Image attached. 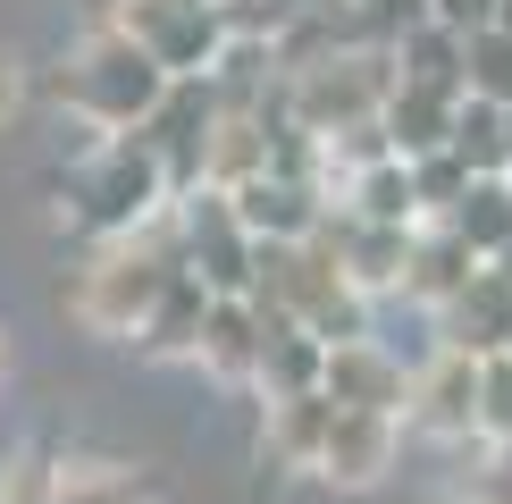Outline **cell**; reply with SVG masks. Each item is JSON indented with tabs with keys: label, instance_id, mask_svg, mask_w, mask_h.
Masks as SVG:
<instances>
[{
	"label": "cell",
	"instance_id": "obj_19",
	"mask_svg": "<svg viewBox=\"0 0 512 504\" xmlns=\"http://www.w3.org/2000/svg\"><path fill=\"white\" fill-rule=\"evenodd\" d=\"M17 110V76H9V59H0V118Z\"/></svg>",
	"mask_w": 512,
	"mask_h": 504
},
{
	"label": "cell",
	"instance_id": "obj_4",
	"mask_svg": "<svg viewBox=\"0 0 512 504\" xmlns=\"http://www.w3.org/2000/svg\"><path fill=\"white\" fill-rule=\"evenodd\" d=\"M319 387H328L336 404H353V412L412 420V370H403L378 336H345V345H328V378H319Z\"/></svg>",
	"mask_w": 512,
	"mask_h": 504
},
{
	"label": "cell",
	"instance_id": "obj_14",
	"mask_svg": "<svg viewBox=\"0 0 512 504\" xmlns=\"http://www.w3.org/2000/svg\"><path fill=\"white\" fill-rule=\"evenodd\" d=\"M51 504H143V479L126 462H68L51 479Z\"/></svg>",
	"mask_w": 512,
	"mask_h": 504
},
{
	"label": "cell",
	"instance_id": "obj_20",
	"mask_svg": "<svg viewBox=\"0 0 512 504\" xmlns=\"http://www.w3.org/2000/svg\"><path fill=\"white\" fill-rule=\"evenodd\" d=\"M496 26H512V0H496Z\"/></svg>",
	"mask_w": 512,
	"mask_h": 504
},
{
	"label": "cell",
	"instance_id": "obj_8",
	"mask_svg": "<svg viewBox=\"0 0 512 504\" xmlns=\"http://www.w3.org/2000/svg\"><path fill=\"white\" fill-rule=\"evenodd\" d=\"M454 110H462V93H454V84L395 76V93H387V143H395L403 160L445 152V143H454Z\"/></svg>",
	"mask_w": 512,
	"mask_h": 504
},
{
	"label": "cell",
	"instance_id": "obj_9",
	"mask_svg": "<svg viewBox=\"0 0 512 504\" xmlns=\"http://www.w3.org/2000/svg\"><path fill=\"white\" fill-rule=\"evenodd\" d=\"M479 269H487V261H479V252L437 219V227H420V236H412V269H403V294H420V303H437V311H445L462 286L479 278Z\"/></svg>",
	"mask_w": 512,
	"mask_h": 504
},
{
	"label": "cell",
	"instance_id": "obj_15",
	"mask_svg": "<svg viewBox=\"0 0 512 504\" xmlns=\"http://www.w3.org/2000/svg\"><path fill=\"white\" fill-rule=\"evenodd\" d=\"M471 93L512 110V26H479L471 34Z\"/></svg>",
	"mask_w": 512,
	"mask_h": 504
},
{
	"label": "cell",
	"instance_id": "obj_11",
	"mask_svg": "<svg viewBox=\"0 0 512 504\" xmlns=\"http://www.w3.org/2000/svg\"><path fill=\"white\" fill-rule=\"evenodd\" d=\"M445 227H454V236L471 244L479 261H496V252L512 244V168H496V177H471V194L445 210Z\"/></svg>",
	"mask_w": 512,
	"mask_h": 504
},
{
	"label": "cell",
	"instance_id": "obj_7",
	"mask_svg": "<svg viewBox=\"0 0 512 504\" xmlns=\"http://www.w3.org/2000/svg\"><path fill=\"white\" fill-rule=\"evenodd\" d=\"M387 462H395V412L336 404L328 446H319V479H336V488H370V479H387Z\"/></svg>",
	"mask_w": 512,
	"mask_h": 504
},
{
	"label": "cell",
	"instance_id": "obj_5",
	"mask_svg": "<svg viewBox=\"0 0 512 504\" xmlns=\"http://www.w3.org/2000/svg\"><path fill=\"white\" fill-rule=\"evenodd\" d=\"M412 420L429 437H479V353L437 345V362L412 370Z\"/></svg>",
	"mask_w": 512,
	"mask_h": 504
},
{
	"label": "cell",
	"instance_id": "obj_22",
	"mask_svg": "<svg viewBox=\"0 0 512 504\" xmlns=\"http://www.w3.org/2000/svg\"><path fill=\"white\" fill-rule=\"evenodd\" d=\"M504 118H512V110H504Z\"/></svg>",
	"mask_w": 512,
	"mask_h": 504
},
{
	"label": "cell",
	"instance_id": "obj_10",
	"mask_svg": "<svg viewBox=\"0 0 512 504\" xmlns=\"http://www.w3.org/2000/svg\"><path fill=\"white\" fill-rule=\"evenodd\" d=\"M328 420H336V395L328 387H303V395H269V454L294 462V471H319V446H328Z\"/></svg>",
	"mask_w": 512,
	"mask_h": 504
},
{
	"label": "cell",
	"instance_id": "obj_1",
	"mask_svg": "<svg viewBox=\"0 0 512 504\" xmlns=\"http://www.w3.org/2000/svg\"><path fill=\"white\" fill-rule=\"evenodd\" d=\"M168 84H177V76H168L126 26H110V34H93V42L68 59L59 93H68L84 118H101V126H143V118L168 101Z\"/></svg>",
	"mask_w": 512,
	"mask_h": 504
},
{
	"label": "cell",
	"instance_id": "obj_12",
	"mask_svg": "<svg viewBox=\"0 0 512 504\" xmlns=\"http://www.w3.org/2000/svg\"><path fill=\"white\" fill-rule=\"evenodd\" d=\"M210 303H219V286L202 278V269H177L160 294V311L143 320V336H152V353H194L202 345V320H210Z\"/></svg>",
	"mask_w": 512,
	"mask_h": 504
},
{
	"label": "cell",
	"instance_id": "obj_18",
	"mask_svg": "<svg viewBox=\"0 0 512 504\" xmlns=\"http://www.w3.org/2000/svg\"><path fill=\"white\" fill-rule=\"evenodd\" d=\"M0 504H51V479H42L34 462H17V471L0 479Z\"/></svg>",
	"mask_w": 512,
	"mask_h": 504
},
{
	"label": "cell",
	"instance_id": "obj_3",
	"mask_svg": "<svg viewBox=\"0 0 512 504\" xmlns=\"http://www.w3.org/2000/svg\"><path fill=\"white\" fill-rule=\"evenodd\" d=\"M118 26L160 59L168 76H210L227 59V0H118Z\"/></svg>",
	"mask_w": 512,
	"mask_h": 504
},
{
	"label": "cell",
	"instance_id": "obj_17",
	"mask_svg": "<svg viewBox=\"0 0 512 504\" xmlns=\"http://www.w3.org/2000/svg\"><path fill=\"white\" fill-rule=\"evenodd\" d=\"M429 9H437V17H445V26H454L462 42H471L479 26H496V0H429Z\"/></svg>",
	"mask_w": 512,
	"mask_h": 504
},
{
	"label": "cell",
	"instance_id": "obj_6",
	"mask_svg": "<svg viewBox=\"0 0 512 504\" xmlns=\"http://www.w3.org/2000/svg\"><path fill=\"white\" fill-rule=\"evenodd\" d=\"M437 328H445V345H454V353H479V362H487V353H512V278L487 261L479 278L437 311Z\"/></svg>",
	"mask_w": 512,
	"mask_h": 504
},
{
	"label": "cell",
	"instance_id": "obj_21",
	"mask_svg": "<svg viewBox=\"0 0 512 504\" xmlns=\"http://www.w3.org/2000/svg\"><path fill=\"white\" fill-rule=\"evenodd\" d=\"M496 269H504V278H512V244H504V252H496Z\"/></svg>",
	"mask_w": 512,
	"mask_h": 504
},
{
	"label": "cell",
	"instance_id": "obj_2",
	"mask_svg": "<svg viewBox=\"0 0 512 504\" xmlns=\"http://www.w3.org/2000/svg\"><path fill=\"white\" fill-rule=\"evenodd\" d=\"M177 269H185V252L168 244V236H126V244H110L93 269H84V286H76L84 328H101V336L135 328V336H143V320L160 311V294H168Z\"/></svg>",
	"mask_w": 512,
	"mask_h": 504
},
{
	"label": "cell",
	"instance_id": "obj_13",
	"mask_svg": "<svg viewBox=\"0 0 512 504\" xmlns=\"http://www.w3.org/2000/svg\"><path fill=\"white\" fill-rule=\"evenodd\" d=\"M454 152L471 160L479 177L512 168V118H504V101H479V93H462V110H454Z\"/></svg>",
	"mask_w": 512,
	"mask_h": 504
},
{
	"label": "cell",
	"instance_id": "obj_16",
	"mask_svg": "<svg viewBox=\"0 0 512 504\" xmlns=\"http://www.w3.org/2000/svg\"><path fill=\"white\" fill-rule=\"evenodd\" d=\"M479 437L487 446H512V353H487L479 362Z\"/></svg>",
	"mask_w": 512,
	"mask_h": 504
}]
</instances>
